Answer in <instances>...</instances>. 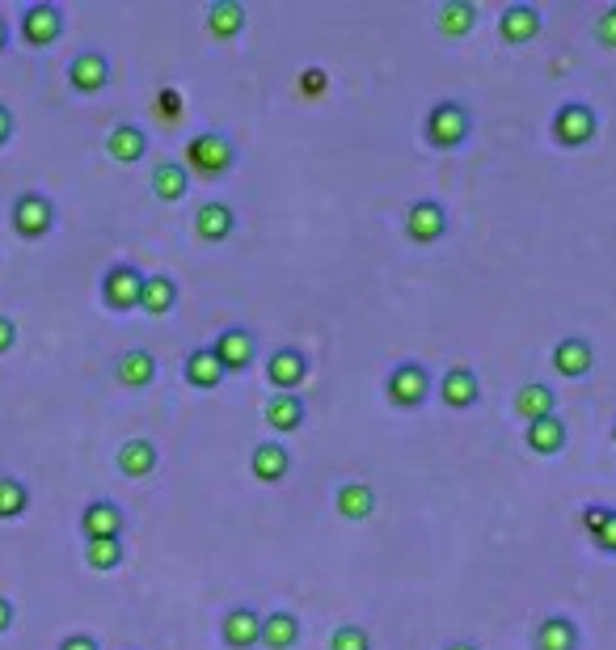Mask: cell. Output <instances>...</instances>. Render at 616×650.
<instances>
[{
    "instance_id": "cell-1",
    "label": "cell",
    "mask_w": 616,
    "mask_h": 650,
    "mask_svg": "<svg viewBox=\"0 0 616 650\" xmlns=\"http://www.w3.org/2000/svg\"><path fill=\"white\" fill-rule=\"evenodd\" d=\"M469 110L460 106V102H435L427 110V122H423V131H427V145L431 148H460L469 140Z\"/></svg>"
},
{
    "instance_id": "cell-2",
    "label": "cell",
    "mask_w": 616,
    "mask_h": 650,
    "mask_svg": "<svg viewBox=\"0 0 616 650\" xmlns=\"http://www.w3.org/2000/svg\"><path fill=\"white\" fill-rule=\"evenodd\" d=\"M237 161V148L229 136H220V131H203V136H194L187 145V169H199L203 178H220V173H229Z\"/></svg>"
},
{
    "instance_id": "cell-3",
    "label": "cell",
    "mask_w": 616,
    "mask_h": 650,
    "mask_svg": "<svg viewBox=\"0 0 616 650\" xmlns=\"http://www.w3.org/2000/svg\"><path fill=\"white\" fill-rule=\"evenodd\" d=\"M599 131V119L587 102H562L553 110V140L562 148H587Z\"/></svg>"
},
{
    "instance_id": "cell-4",
    "label": "cell",
    "mask_w": 616,
    "mask_h": 650,
    "mask_svg": "<svg viewBox=\"0 0 616 650\" xmlns=\"http://www.w3.org/2000/svg\"><path fill=\"white\" fill-rule=\"evenodd\" d=\"M384 393H389V402L402 409H414L427 402L431 393V372L423 367V363L414 360H402L389 376H384Z\"/></svg>"
},
{
    "instance_id": "cell-5",
    "label": "cell",
    "mask_w": 616,
    "mask_h": 650,
    "mask_svg": "<svg viewBox=\"0 0 616 650\" xmlns=\"http://www.w3.org/2000/svg\"><path fill=\"white\" fill-rule=\"evenodd\" d=\"M448 228V212L435 199H418L405 207V237L414 245H435Z\"/></svg>"
},
{
    "instance_id": "cell-6",
    "label": "cell",
    "mask_w": 616,
    "mask_h": 650,
    "mask_svg": "<svg viewBox=\"0 0 616 650\" xmlns=\"http://www.w3.org/2000/svg\"><path fill=\"white\" fill-rule=\"evenodd\" d=\"M212 351H215V360H220L224 372H241V367H249L254 351H258V334L245 330V326H229V330L215 334Z\"/></svg>"
},
{
    "instance_id": "cell-7",
    "label": "cell",
    "mask_w": 616,
    "mask_h": 650,
    "mask_svg": "<svg viewBox=\"0 0 616 650\" xmlns=\"http://www.w3.org/2000/svg\"><path fill=\"white\" fill-rule=\"evenodd\" d=\"M140 291H144V275L136 266H110L106 270V279H102V296H106V305L110 309H140Z\"/></svg>"
},
{
    "instance_id": "cell-8",
    "label": "cell",
    "mask_w": 616,
    "mask_h": 650,
    "mask_svg": "<svg viewBox=\"0 0 616 650\" xmlns=\"http://www.w3.org/2000/svg\"><path fill=\"white\" fill-rule=\"evenodd\" d=\"M498 34H502L507 43H532V39L541 34V9L528 4V0L507 4V9L498 13Z\"/></svg>"
},
{
    "instance_id": "cell-9",
    "label": "cell",
    "mask_w": 616,
    "mask_h": 650,
    "mask_svg": "<svg viewBox=\"0 0 616 650\" xmlns=\"http://www.w3.org/2000/svg\"><path fill=\"white\" fill-rule=\"evenodd\" d=\"M220 633H224V647H233V650L258 647V633H262L258 608H249V604L229 608V612H224V621H220Z\"/></svg>"
},
{
    "instance_id": "cell-10",
    "label": "cell",
    "mask_w": 616,
    "mask_h": 650,
    "mask_svg": "<svg viewBox=\"0 0 616 650\" xmlns=\"http://www.w3.org/2000/svg\"><path fill=\"white\" fill-rule=\"evenodd\" d=\"M305 376H308V360L296 351V347L270 351V360H266V381L275 385V393H291Z\"/></svg>"
},
{
    "instance_id": "cell-11",
    "label": "cell",
    "mask_w": 616,
    "mask_h": 650,
    "mask_svg": "<svg viewBox=\"0 0 616 650\" xmlns=\"http://www.w3.org/2000/svg\"><path fill=\"white\" fill-rule=\"evenodd\" d=\"M523 444L537 452V457H557L566 448V423L557 418V409L537 418V423H523Z\"/></svg>"
},
{
    "instance_id": "cell-12",
    "label": "cell",
    "mask_w": 616,
    "mask_h": 650,
    "mask_svg": "<svg viewBox=\"0 0 616 650\" xmlns=\"http://www.w3.org/2000/svg\"><path fill=\"white\" fill-rule=\"evenodd\" d=\"M553 367L570 376V381H578V376H587L595 367V351L587 338H557V347H553Z\"/></svg>"
},
{
    "instance_id": "cell-13",
    "label": "cell",
    "mask_w": 616,
    "mask_h": 650,
    "mask_svg": "<svg viewBox=\"0 0 616 650\" xmlns=\"http://www.w3.org/2000/svg\"><path fill=\"white\" fill-rule=\"evenodd\" d=\"M300 642V617L291 608H275L262 617V633H258V647L266 650H291Z\"/></svg>"
},
{
    "instance_id": "cell-14",
    "label": "cell",
    "mask_w": 616,
    "mask_h": 650,
    "mask_svg": "<svg viewBox=\"0 0 616 650\" xmlns=\"http://www.w3.org/2000/svg\"><path fill=\"white\" fill-rule=\"evenodd\" d=\"M532 650H578V626L566 612H549L532 633Z\"/></svg>"
},
{
    "instance_id": "cell-15",
    "label": "cell",
    "mask_w": 616,
    "mask_h": 650,
    "mask_svg": "<svg viewBox=\"0 0 616 650\" xmlns=\"http://www.w3.org/2000/svg\"><path fill=\"white\" fill-rule=\"evenodd\" d=\"M262 418H266L270 431L287 435V431H300V427H305L308 409L296 393H275V397L266 402V409H262Z\"/></svg>"
},
{
    "instance_id": "cell-16",
    "label": "cell",
    "mask_w": 616,
    "mask_h": 650,
    "mask_svg": "<svg viewBox=\"0 0 616 650\" xmlns=\"http://www.w3.org/2000/svg\"><path fill=\"white\" fill-rule=\"evenodd\" d=\"M249 469H254V478L258 482H284L287 469H291V457H287L284 444H275V439H262L254 444V452H249Z\"/></svg>"
},
{
    "instance_id": "cell-17",
    "label": "cell",
    "mask_w": 616,
    "mask_h": 650,
    "mask_svg": "<svg viewBox=\"0 0 616 650\" xmlns=\"http://www.w3.org/2000/svg\"><path fill=\"white\" fill-rule=\"evenodd\" d=\"M51 220H55V212H51V203L43 194H22L18 207H13V228L22 237H43L51 228Z\"/></svg>"
},
{
    "instance_id": "cell-18",
    "label": "cell",
    "mask_w": 616,
    "mask_h": 650,
    "mask_svg": "<svg viewBox=\"0 0 616 650\" xmlns=\"http://www.w3.org/2000/svg\"><path fill=\"white\" fill-rule=\"evenodd\" d=\"M22 34L25 43H34V47H47L60 39V9L55 4H30L22 13Z\"/></svg>"
},
{
    "instance_id": "cell-19",
    "label": "cell",
    "mask_w": 616,
    "mask_h": 650,
    "mask_svg": "<svg viewBox=\"0 0 616 650\" xmlns=\"http://www.w3.org/2000/svg\"><path fill=\"white\" fill-rule=\"evenodd\" d=\"M233 207L229 203H203L199 212H194V237L199 242H224V237H233Z\"/></svg>"
},
{
    "instance_id": "cell-20",
    "label": "cell",
    "mask_w": 616,
    "mask_h": 650,
    "mask_svg": "<svg viewBox=\"0 0 616 650\" xmlns=\"http://www.w3.org/2000/svg\"><path fill=\"white\" fill-rule=\"evenodd\" d=\"M477 393H481V385H477L474 367H452V372H444V381H439V397L452 409H469L477 402Z\"/></svg>"
},
{
    "instance_id": "cell-21",
    "label": "cell",
    "mask_w": 616,
    "mask_h": 650,
    "mask_svg": "<svg viewBox=\"0 0 616 650\" xmlns=\"http://www.w3.org/2000/svg\"><path fill=\"white\" fill-rule=\"evenodd\" d=\"M68 81L72 89H81V94H97L106 81H110V64H106V55H97V51H85V55H76L68 68Z\"/></svg>"
},
{
    "instance_id": "cell-22",
    "label": "cell",
    "mask_w": 616,
    "mask_h": 650,
    "mask_svg": "<svg viewBox=\"0 0 616 650\" xmlns=\"http://www.w3.org/2000/svg\"><path fill=\"white\" fill-rule=\"evenodd\" d=\"M333 507L342 520H368L376 511V490L368 482H342L333 494Z\"/></svg>"
},
{
    "instance_id": "cell-23",
    "label": "cell",
    "mask_w": 616,
    "mask_h": 650,
    "mask_svg": "<svg viewBox=\"0 0 616 650\" xmlns=\"http://www.w3.org/2000/svg\"><path fill=\"white\" fill-rule=\"evenodd\" d=\"M182 372H187V381L194 388H215L224 376H229V372L220 367V360H215L212 347H194V351L187 355V367H182Z\"/></svg>"
},
{
    "instance_id": "cell-24",
    "label": "cell",
    "mask_w": 616,
    "mask_h": 650,
    "mask_svg": "<svg viewBox=\"0 0 616 650\" xmlns=\"http://www.w3.org/2000/svg\"><path fill=\"white\" fill-rule=\"evenodd\" d=\"M178 305V284L169 275H144V291H140V309L152 317H166Z\"/></svg>"
},
{
    "instance_id": "cell-25",
    "label": "cell",
    "mask_w": 616,
    "mask_h": 650,
    "mask_svg": "<svg viewBox=\"0 0 616 650\" xmlns=\"http://www.w3.org/2000/svg\"><path fill=\"white\" fill-rule=\"evenodd\" d=\"M81 529H85L89 541H97V536H119L123 532V511L115 503H106V499H97V503L85 507Z\"/></svg>"
},
{
    "instance_id": "cell-26",
    "label": "cell",
    "mask_w": 616,
    "mask_h": 650,
    "mask_svg": "<svg viewBox=\"0 0 616 650\" xmlns=\"http://www.w3.org/2000/svg\"><path fill=\"white\" fill-rule=\"evenodd\" d=\"M106 152L123 161V166H131V161H140L144 152H148V136H144L136 122H119L115 131H110V140H106Z\"/></svg>"
},
{
    "instance_id": "cell-27",
    "label": "cell",
    "mask_w": 616,
    "mask_h": 650,
    "mask_svg": "<svg viewBox=\"0 0 616 650\" xmlns=\"http://www.w3.org/2000/svg\"><path fill=\"white\" fill-rule=\"evenodd\" d=\"M553 388L545 385V381H528V385H520V393H516V414H520L523 423H537V418H545V414H553Z\"/></svg>"
},
{
    "instance_id": "cell-28",
    "label": "cell",
    "mask_w": 616,
    "mask_h": 650,
    "mask_svg": "<svg viewBox=\"0 0 616 650\" xmlns=\"http://www.w3.org/2000/svg\"><path fill=\"white\" fill-rule=\"evenodd\" d=\"M435 25H439V34H448V39H465L477 25V9L469 0H444L439 13H435Z\"/></svg>"
},
{
    "instance_id": "cell-29",
    "label": "cell",
    "mask_w": 616,
    "mask_h": 650,
    "mask_svg": "<svg viewBox=\"0 0 616 650\" xmlns=\"http://www.w3.org/2000/svg\"><path fill=\"white\" fill-rule=\"evenodd\" d=\"M115 376H119V385H127V388L152 385V376H157V360H152L148 351H127V355L115 363Z\"/></svg>"
},
{
    "instance_id": "cell-30",
    "label": "cell",
    "mask_w": 616,
    "mask_h": 650,
    "mask_svg": "<svg viewBox=\"0 0 616 650\" xmlns=\"http://www.w3.org/2000/svg\"><path fill=\"white\" fill-rule=\"evenodd\" d=\"M241 25H245V4L241 0H215L208 9V30L215 39H237Z\"/></svg>"
},
{
    "instance_id": "cell-31",
    "label": "cell",
    "mask_w": 616,
    "mask_h": 650,
    "mask_svg": "<svg viewBox=\"0 0 616 650\" xmlns=\"http://www.w3.org/2000/svg\"><path fill=\"white\" fill-rule=\"evenodd\" d=\"M119 469L127 478H148L157 469V448L148 439H127L119 448Z\"/></svg>"
},
{
    "instance_id": "cell-32",
    "label": "cell",
    "mask_w": 616,
    "mask_h": 650,
    "mask_svg": "<svg viewBox=\"0 0 616 650\" xmlns=\"http://www.w3.org/2000/svg\"><path fill=\"white\" fill-rule=\"evenodd\" d=\"M190 187V173L187 166H178V161H161V166L152 169V194L157 199H166V203H173V199H182Z\"/></svg>"
},
{
    "instance_id": "cell-33",
    "label": "cell",
    "mask_w": 616,
    "mask_h": 650,
    "mask_svg": "<svg viewBox=\"0 0 616 650\" xmlns=\"http://www.w3.org/2000/svg\"><path fill=\"white\" fill-rule=\"evenodd\" d=\"M85 562L94 566V571H115L123 562V541L119 536H97L85 545Z\"/></svg>"
},
{
    "instance_id": "cell-34",
    "label": "cell",
    "mask_w": 616,
    "mask_h": 650,
    "mask_svg": "<svg viewBox=\"0 0 616 650\" xmlns=\"http://www.w3.org/2000/svg\"><path fill=\"white\" fill-rule=\"evenodd\" d=\"M25 511V486L18 478H0V520H13Z\"/></svg>"
},
{
    "instance_id": "cell-35",
    "label": "cell",
    "mask_w": 616,
    "mask_h": 650,
    "mask_svg": "<svg viewBox=\"0 0 616 650\" xmlns=\"http://www.w3.org/2000/svg\"><path fill=\"white\" fill-rule=\"evenodd\" d=\"M330 650H372V638H368V629L363 626H338L330 638Z\"/></svg>"
},
{
    "instance_id": "cell-36",
    "label": "cell",
    "mask_w": 616,
    "mask_h": 650,
    "mask_svg": "<svg viewBox=\"0 0 616 650\" xmlns=\"http://www.w3.org/2000/svg\"><path fill=\"white\" fill-rule=\"evenodd\" d=\"M595 39H599L604 47H616V4H608V9L595 18Z\"/></svg>"
},
{
    "instance_id": "cell-37",
    "label": "cell",
    "mask_w": 616,
    "mask_h": 650,
    "mask_svg": "<svg viewBox=\"0 0 616 650\" xmlns=\"http://www.w3.org/2000/svg\"><path fill=\"white\" fill-rule=\"evenodd\" d=\"M592 541H595V550H599V554H616V507H613V511H608V520H604V529L595 532Z\"/></svg>"
},
{
    "instance_id": "cell-38",
    "label": "cell",
    "mask_w": 616,
    "mask_h": 650,
    "mask_svg": "<svg viewBox=\"0 0 616 650\" xmlns=\"http://www.w3.org/2000/svg\"><path fill=\"white\" fill-rule=\"evenodd\" d=\"M608 511H613V507H599V503H592V507H587V511H583V529H587V532H592V536H595V532L604 529V520H608Z\"/></svg>"
},
{
    "instance_id": "cell-39",
    "label": "cell",
    "mask_w": 616,
    "mask_h": 650,
    "mask_svg": "<svg viewBox=\"0 0 616 650\" xmlns=\"http://www.w3.org/2000/svg\"><path fill=\"white\" fill-rule=\"evenodd\" d=\"M300 89H305V94H321V89H326V73H321V68H308V73L300 76Z\"/></svg>"
},
{
    "instance_id": "cell-40",
    "label": "cell",
    "mask_w": 616,
    "mask_h": 650,
    "mask_svg": "<svg viewBox=\"0 0 616 650\" xmlns=\"http://www.w3.org/2000/svg\"><path fill=\"white\" fill-rule=\"evenodd\" d=\"M60 650H97L94 638H85V633H72V638H64V647Z\"/></svg>"
},
{
    "instance_id": "cell-41",
    "label": "cell",
    "mask_w": 616,
    "mask_h": 650,
    "mask_svg": "<svg viewBox=\"0 0 616 650\" xmlns=\"http://www.w3.org/2000/svg\"><path fill=\"white\" fill-rule=\"evenodd\" d=\"M9 347H13V321L0 317V351H9Z\"/></svg>"
},
{
    "instance_id": "cell-42",
    "label": "cell",
    "mask_w": 616,
    "mask_h": 650,
    "mask_svg": "<svg viewBox=\"0 0 616 650\" xmlns=\"http://www.w3.org/2000/svg\"><path fill=\"white\" fill-rule=\"evenodd\" d=\"M9 626H13V604L0 596V633H4Z\"/></svg>"
},
{
    "instance_id": "cell-43",
    "label": "cell",
    "mask_w": 616,
    "mask_h": 650,
    "mask_svg": "<svg viewBox=\"0 0 616 650\" xmlns=\"http://www.w3.org/2000/svg\"><path fill=\"white\" fill-rule=\"evenodd\" d=\"M9 131H13V119H9V110H4V106H0V145H4V140H9Z\"/></svg>"
},
{
    "instance_id": "cell-44",
    "label": "cell",
    "mask_w": 616,
    "mask_h": 650,
    "mask_svg": "<svg viewBox=\"0 0 616 650\" xmlns=\"http://www.w3.org/2000/svg\"><path fill=\"white\" fill-rule=\"evenodd\" d=\"M444 650H481V647H477V642H465V638H460V642H448Z\"/></svg>"
},
{
    "instance_id": "cell-45",
    "label": "cell",
    "mask_w": 616,
    "mask_h": 650,
    "mask_svg": "<svg viewBox=\"0 0 616 650\" xmlns=\"http://www.w3.org/2000/svg\"><path fill=\"white\" fill-rule=\"evenodd\" d=\"M0 47H4V22H0Z\"/></svg>"
},
{
    "instance_id": "cell-46",
    "label": "cell",
    "mask_w": 616,
    "mask_h": 650,
    "mask_svg": "<svg viewBox=\"0 0 616 650\" xmlns=\"http://www.w3.org/2000/svg\"><path fill=\"white\" fill-rule=\"evenodd\" d=\"M613 439H616V427H613Z\"/></svg>"
}]
</instances>
